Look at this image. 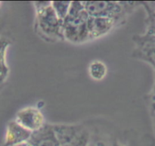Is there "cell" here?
<instances>
[{"label":"cell","instance_id":"17","mask_svg":"<svg viewBox=\"0 0 155 146\" xmlns=\"http://www.w3.org/2000/svg\"><path fill=\"white\" fill-rule=\"evenodd\" d=\"M0 146H5L3 145H0ZM12 146H32L30 145V143H29L28 142H24V143H21V144H18V145H12Z\"/></svg>","mask_w":155,"mask_h":146},{"label":"cell","instance_id":"20","mask_svg":"<svg viewBox=\"0 0 155 146\" xmlns=\"http://www.w3.org/2000/svg\"><path fill=\"white\" fill-rule=\"evenodd\" d=\"M154 71H155V67H154ZM154 89H155V86H154Z\"/></svg>","mask_w":155,"mask_h":146},{"label":"cell","instance_id":"15","mask_svg":"<svg viewBox=\"0 0 155 146\" xmlns=\"http://www.w3.org/2000/svg\"><path fill=\"white\" fill-rule=\"evenodd\" d=\"M89 146H131L130 145L120 143L117 140L103 139V138L90 137Z\"/></svg>","mask_w":155,"mask_h":146},{"label":"cell","instance_id":"8","mask_svg":"<svg viewBox=\"0 0 155 146\" xmlns=\"http://www.w3.org/2000/svg\"><path fill=\"white\" fill-rule=\"evenodd\" d=\"M117 24L114 19L99 17H89L88 21L90 39H97L110 32Z\"/></svg>","mask_w":155,"mask_h":146},{"label":"cell","instance_id":"16","mask_svg":"<svg viewBox=\"0 0 155 146\" xmlns=\"http://www.w3.org/2000/svg\"><path fill=\"white\" fill-rule=\"evenodd\" d=\"M151 105L153 112H155V89L151 95Z\"/></svg>","mask_w":155,"mask_h":146},{"label":"cell","instance_id":"19","mask_svg":"<svg viewBox=\"0 0 155 146\" xmlns=\"http://www.w3.org/2000/svg\"><path fill=\"white\" fill-rule=\"evenodd\" d=\"M2 5V2H0V7H1Z\"/></svg>","mask_w":155,"mask_h":146},{"label":"cell","instance_id":"5","mask_svg":"<svg viewBox=\"0 0 155 146\" xmlns=\"http://www.w3.org/2000/svg\"><path fill=\"white\" fill-rule=\"evenodd\" d=\"M15 121L32 133L40 130L45 124L43 114L36 107H27L20 110Z\"/></svg>","mask_w":155,"mask_h":146},{"label":"cell","instance_id":"12","mask_svg":"<svg viewBox=\"0 0 155 146\" xmlns=\"http://www.w3.org/2000/svg\"><path fill=\"white\" fill-rule=\"evenodd\" d=\"M89 72L90 77L94 80L100 81L106 77L107 69L104 62L101 61H94L89 65Z\"/></svg>","mask_w":155,"mask_h":146},{"label":"cell","instance_id":"13","mask_svg":"<svg viewBox=\"0 0 155 146\" xmlns=\"http://www.w3.org/2000/svg\"><path fill=\"white\" fill-rule=\"evenodd\" d=\"M71 2H51V5L56 14L62 21L65 19L69 12Z\"/></svg>","mask_w":155,"mask_h":146},{"label":"cell","instance_id":"11","mask_svg":"<svg viewBox=\"0 0 155 146\" xmlns=\"http://www.w3.org/2000/svg\"><path fill=\"white\" fill-rule=\"evenodd\" d=\"M139 4L143 6L147 13L145 33L155 35V2H140Z\"/></svg>","mask_w":155,"mask_h":146},{"label":"cell","instance_id":"1","mask_svg":"<svg viewBox=\"0 0 155 146\" xmlns=\"http://www.w3.org/2000/svg\"><path fill=\"white\" fill-rule=\"evenodd\" d=\"M89 17L83 2H71L68 15L63 21L64 39L76 44L90 40L88 29Z\"/></svg>","mask_w":155,"mask_h":146},{"label":"cell","instance_id":"10","mask_svg":"<svg viewBox=\"0 0 155 146\" xmlns=\"http://www.w3.org/2000/svg\"><path fill=\"white\" fill-rule=\"evenodd\" d=\"M12 44L10 39L6 36H0V85L7 79L9 68L6 61V51Z\"/></svg>","mask_w":155,"mask_h":146},{"label":"cell","instance_id":"14","mask_svg":"<svg viewBox=\"0 0 155 146\" xmlns=\"http://www.w3.org/2000/svg\"><path fill=\"white\" fill-rule=\"evenodd\" d=\"M91 135L88 130L84 129L74 140L62 146H89Z\"/></svg>","mask_w":155,"mask_h":146},{"label":"cell","instance_id":"9","mask_svg":"<svg viewBox=\"0 0 155 146\" xmlns=\"http://www.w3.org/2000/svg\"><path fill=\"white\" fill-rule=\"evenodd\" d=\"M54 132L61 143V146L69 143L74 140L83 130L80 125H66V124H53Z\"/></svg>","mask_w":155,"mask_h":146},{"label":"cell","instance_id":"7","mask_svg":"<svg viewBox=\"0 0 155 146\" xmlns=\"http://www.w3.org/2000/svg\"><path fill=\"white\" fill-rule=\"evenodd\" d=\"M29 143L32 146H61L53 124H45L43 127L31 135Z\"/></svg>","mask_w":155,"mask_h":146},{"label":"cell","instance_id":"18","mask_svg":"<svg viewBox=\"0 0 155 146\" xmlns=\"http://www.w3.org/2000/svg\"><path fill=\"white\" fill-rule=\"evenodd\" d=\"M153 116H154V125H155V112H154V114H153Z\"/></svg>","mask_w":155,"mask_h":146},{"label":"cell","instance_id":"4","mask_svg":"<svg viewBox=\"0 0 155 146\" xmlns=\"http://www.w3.org/2000/svg\"><path fill=\"white\" fill-rule=\"evenodd\" d=\"M135 49L133 56L155 67V35H136L133 38Z\"/></svg>","mask_w":155,"mask_h":146},{"label":"cell","instance_id":"2","mask_svg":"<svg viewBox=\"0 0 155 146\" xmlns=\"http://www.w3.org/2000/svg\"><path fill=\"white\" fill-rule=\"evenodd\" d=\"M36 29L48 38L64 39L63 21L59 18L51 5V2H34Z\"/></svg>","mask_w":155,"mask_h":146},{"label":"cell","instance_id":"3","mask_svg":"<svg viewBox=\"0 0 155 146\" xmlns=\"http://www.w3.org/2000/svg\"><path fill=\"white\" fill-rule=\"evenodd\" d=\"M85 9L90 17L108 18L117 23L124 19L127 13L139 2H83Z\"/></svg>","mask_w":155,"mask_h":146},{"label":"cell","instance_id":"6","mask_svg":"<svg viewBox=\"0 0 155 146\" xmlns=\"http://www.w3.org/2000/svg\"><path fill=\"white\" fill-rule=\"evenodd\" d=\"M32 133L15 120L10 121L6 129L3 145L12 146L29 142Z\"/></svg>","mask_w":155,"mask_h":146}]
</instances>
